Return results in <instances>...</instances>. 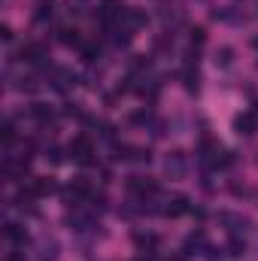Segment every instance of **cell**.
<instances>
[{
	"mask_svg": "<svg viewBox=\"0 0 258 261\" xmlns=\"http://www.w3.org/2000/svg\"><path fill=\"white\" fill-rule=\"evenodd\" d=\"M67 152H70V158H73L76 164H82V167L94 164V143H91L85 134H79V137L67 146Z\"/></svg>",
	"mask_w": 258,
	"mask_h": 261,
	"instance_id": "cell-1",
	"label": "cell"
},
{
	"mask_svg": "<svg viewBox=\"0 0 258 261\" xmlns=\"http://www.w3.org/2000/svg\"><path fill=\"white\" fill-rule=\"evenodd\" d=\"M164 173H167L170 179H183V176L189 173V158H186V152H167V155H164Z\"/></svg>",
	"mask_w": 258,
	"mask_h": 261,
	"instance_id": "cell-2",
	"label": "cell"
},
{
	"mask_svg": "<svg viewBox=\"0 0 258 261\" xmlns=\"http://www.w3.org/2000/svg\"><path fill=\"white\" fill-rule=\"evenodd\" d=\"M116 158L119 161H137V164H149V149L143 146H131V143H116Z\"/></svg>",
	"mask_w": 258,
	"mask_h": 261,
	"instance_id": "cell-3",
	"label": "cell"
},
{
	"mask_svg": "<svg viewBox=\"0 0 258 261\" xmlns=\"http://www.w3.org/2000/svg\"><path fill=\"white\" fill-rule=\"evenodd\" d=\"M88 195H91V186H88L85 179H76V182H70V186L64 189V203L76 210V206H82V200H85Z\"/></svg>",
	"mask_w": 258,
	"mask_h": 261,
	"instance_id": "cell-4",
	"label": "cell"
},
{
	"mask_svg": "<svg viewBox=\"0 0 258 261\" xmlns=\"http://www.w3.org/2000/svg\"><path fill=\"white\" fill-rule=\"evenodd\" d=\"M128 189H131V195H137L140 200L158 195V182H155L152 176H131V179H128Z\"/></svg>",
	"mask_w": 258,
	"mask_h": 261,
	"instance_id": "cell-5",
	"label": "cell"
},
{
	"mask_svg": "<svg viewBox=\"0 0 258 261\" xmlns=\"http://www.w3.org/2000/svg\"><path fill=\"white\" fill-rule=\"evenodd\" d=\"M18 58H21L24 64H46L49 49H46L43 43H24V46H21V52H18Z\"/></svg>",
	"mask_w": 258,
	"mask_h": 261,
	"instance_id": "cell-6",
	"label": "cell"
},
{
	"mask_svg": "<svg viewBox=\"0 0 258 261\" xmlns=\"http://www.w3.org/2000/svg\"><path fill=\"white\" fill-rule=\"evenodd\" d=\"M219 222L228 225V231H231L234 237H240V234H246V231L252 228V222L243 219V216H237V213H219Z\"/></svg>",
	"mask_w": 258,
	"mask_h": 261,
	"instance_id": "cell-7",
	"label": "cell"
},
{
	"mask_svg": "<svg viewBox=\"0 0 258 261\" xmlns=\"http://www.w3.org/2000/svg\"><path fill=\"white\" fill-rule=\"evenodd\" d=\"M192 206H189V197L186 195H173L164 200V206H161V213L164 216H170V219H176V216H183V213H189Z\"/></svg>",
	"mask_w": 258,
	"mask_h": 261,
	"instance_id": "cell-8",
	"label": "cell"
},
{
	"mask_svg": "<svg viewBox=\"0 0 258 261\" xmlns=\"http://www.w3.org/2000/svg\"><path fill=\"white\" fill-rule=\"evenodd\" d=\"M146 21H149V18H146V12H143V9H125V12H122V21H119V24H122L125 31H131V34H134V31L146 28Z\"/></svg>",
	"mask_w": 258,
	"mask_h": 261,
	"instance_id": "cell-9",
	"label": "cell"
},
{
	"mask_svg": "<svg viewBox=\"0 0 258 261\" xmlns=\"http://www.w3.org/2000/svg\"><path fill=\"white\" fill-rule=\"evenodd\" d=\"M255 125H258L255 113H240V116L234 119V130H237L240 137H252V134H255Z\"/></svg>",
	"mask_w": 258,
	"mask_h": 261,
	"instance_id": "cell-10",
	"label": "cell"
},
{
	"mask_svg": "<svg viewBox=\"0 0 258 261\" xmlns=\"http://www.w3.org/2000/svg\"><path fill=\"white\" fill-rule=\"evenodd\" d=\"M200 249L207 252V234H203V231H194V234H189V237H186L183 252H186V255H197Z\"/></svg>",
	"mask_w": 258,
	"mask_h": 261,
	"instance_id": "cell-11",
	"label": "cell"
},
{
	"mask_svg": "<svg viewBox=\"0 0 258 261\" xmlns=\"http://www.w3.org/2000/svg\"><path fill=\"white\" fill-rule=\"evenodd\" d=\"M76 82V76L64 70V67H52V88H58V91H67L70 85Z\"/></svg>",
	"mask_w": 258,
	"mask_h": 261,
	"instance_id": "cell-12",
	"label": "cell"
},
{
	"mask_svg": "<svg viewBox=\"0 0 258 261\" xmlns=\"http://www.w3.org/2000/svg\"><path fill=\"white\" fill-rule=\"evenodd\" d=\"M3 234H6V240H9V243H15V246H24V243H28V234H24L18 225H6V228H3Z\"/></svg>",
	"mask_w": 258,
	"mask_h": 261,
	"instance_id": "cell-13",
	"label": "cell"
},
{
	"mask_svg": "<svg viewBox=\"0 0 258 261\" xmlns=\"http://www.w3.org/2000/svg\"><path fill=\"white\" fill-rule=\"evenodd\" d=\"M58 258V243L49 237V240H43V246H40V261H55Z\"/></svg>",
	"mask_w": 258,
	"mask_h": 261,
	"instance_id": "cell-14",
	"label": "cell"
},
{
	"mask_svg": "<svg viewBox=\"0 0 258 261\" xmlns=\"http://www.w3.org/2000/svg\"><path fill=\"white\" fill-rule=\"evenodd\" d=\"M31 119H37L40 125H46V122L52 119V107H46V103H34V107H31Z\"/></svg>",
	"mask_w": 258,
	"mask_h": 261,
	"instance_id": "cell-15",
	"label": "cell"
},
{
	"mask_svg": "<svg viewBox=\"0 0 258 261\" xmlns=\"http://www.w3.org/2000/svg\"><path fill=\"white\" fill-rule=\"evenodd\" d=\"M216 64H219V67H231V64H234V49H231V46L216 49Z\"/></svg>",
	"mask_w": 258,
	"mask_h": 261,
	"instance_id": "cell-16",
	"label": "cell"
},
{
	"mask_svg": "<svg viewBox=\"0 0 258 261\" xmlns=\"http://www.w3.org/2000/svg\"><path fill=\"white\" fill-rule=\"evenodd\" d=\"M225 252H228L231 258H240V255L246 252V240H240V237H234V240L228 243V249H225Z\"/></svg>",
	"mask_w": 258,
	"mask_h": 261,
	"instance_id": "cell-17",
	"label": "cell"
},
{
	"mask_svg": "<svg viewBox=\"0 0 258 261\" xmlns=\"http://www.w3.org/2000/svg\"><path fill=\"white\" fill-rule=\"evenodd\" d=\"M61 43H64V46H79V43H82V37H79V31H76V28H64V31H61Z\"/></svg>",
	"mask_w": 258,
	"mask_h": 261,
	"instance_id": "cell-18",
	"label": "cell"
},
{
	"mask_svg": "<svg viewBox=\"0 0 258 261\" xmlns=\"http://www.w3.org/2000/svg\"><path fill=\"white\" fill-rule=\"evenodd\" d=\"M197 88H200V76H197V70H186V91L197 94Z\"/></svg>",
	"mask_w": 258,
	"mask_h": 261,
	"instance_id": "cell-19",
	"label": "cell"
},
{
	"mask_svg": "<svg viewBox=\"0 0 258 261\" xmlns=\"http://www.w3.org/2000/svg\"><path fill=\"white\" fill-rule=\"evenodd\" d=\"M3 143H6V146H12V143H15V122H12V119H6V122H3Z\"/></svg>",
	"mask_w": 258,
	"mask_h": 261,
	"instance_id": "cell-20",
	"label": "cell"
},
{
	"mask_svg": "<svg viewBox=\"0 0 258 261\" xmlns=\"http://www.w3.org/2000/svg\"><path fill=\"white\" fill-rule=\"evenodd\" d=\"M134 240H137V246H149V249H152V246L158 243V240H155L152 234H134Z\"/></svg>",
	"mask_w": 258,
	"mask_h": 261,
	"instance_id": "cell-21",
	"label": "cell"
},
{
	"mask_svg": "<svg viewBox=\"0 0 258 261\" xmlns=\"http://www.w3.org/2000/svg\"><path fill=\"white\" fill-rule=\"evenodd\" d=\"M203 40H207V31H203V28H194L192 31V46H203Z\"/></svg>",
	"mask_w": 258,
	"mask_h": 261,
	"instance_id": "cell-22",
	"label": "cell"
},
{
	"mask_svg": "<svg viewBox=\"0 0 258 261\" xmlns=\"http://www.w3.org/2000/svg\"><path fill=\"white\" fill-rule=\"evenodd\" d=\"M225 258V249H216V246H207V261H222Z\"/></svg>",
	"mask_w": 258,
	"mask_h": 261,
	"instance_id": "cell-23",
	"label": "cell"
},
{
	"mask_svg": "<svg viewBox=\"0 0 258 261\" xmlns=\"http://www.w3.org/2000/svg\"><path fill=\"white\" fill-rule=\"evenodd\" d=\"M46 158H49L52 164H58V161H61L64 155H61V149H58V146H49V149H46Z\"/></svg>",
	"mask_w": 258,
	"mask_h": 261,
	"instance_id": "cell-24",
	"label": "cell"
},
{
	"mask_svg": "<svg viewBox=\"0 0 258 261\" xmlns=\"http://www.w3.org/2000/svg\"><path fill=\"white\" fill-rule=\"evenodd\" d=\"M46 18H52V6L40 3V9H37V21H46Z\"/></svg>",
	"mask_w": 258,
	"mask_h": 261,
	"instance_id": "cell-25",
	"label": "cell"
},
{
	"mask_svg": "<svg viewBox=\"0 0 258 261\" xmlns=\"http://www.w3.org/2000/svg\"><path fill=\"white\" fill-rule=\"evenodd\" d=\"M82 58H85V61L91 64V61L97 58V49H94V46H85V49H82Z\"/></svg>",
	"mask_w": 258,
	"mask_h": 261,
	"instance_id": "cell-26",
	"label": "cell"
},
{
	"mask_svg": "<svg viewBox=\"0 0 258 261\" xmlns=\"http://www.w3.org/2000/svg\"><path fill=\"white\" fill-rule=\"evenodd\" d=\"M67 116H79V103H67Z\"/></svg>",
	"mask_w": 258,
	"mask_h": 261,
	"instance_id": "cell-27",
	"label": "cell"
},
{
	"mask_svg": "<svg viewBox=\"0 0 258 261\" xmlns=\"http://www.w3.org/2000/svg\"><path fill=\"white\" fill-rule=\"evenodd\" d=\"M252 43H255V49H258V37H255V40H252Z\"/></svg>",
	"mask_w": 258,
	"mask_h": 261,
	"instance_id": "cell-28",
	"label": "cell"
},
{
	"mask_svg": "<svg viewBox=\"0 0 258 261\" xmlns=\"http://www.w3.org/2000/svg\"><path fill=\"white\" fill-rule=\"evenodd\" d=\"M137 261H146V258H137Z\"/></svg>",
	"mask_w": 258,
	"mask_h": 261,
	"instance_id": "cell-29",
	"label": "cell"
}]
</instances>
